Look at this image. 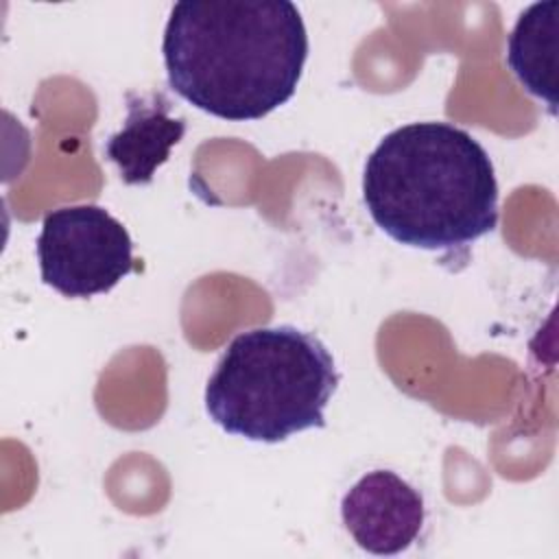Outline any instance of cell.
I'll return each instance as SVG.
<instances>
[{
  "label": "cell",
  "instance_id": "1",
  "mask_svg": "<svg viewBox=\"0 0 559 559\" xmlns=\"http://www.w3.org/2000/svg\"><path fill=\"white\" fill-rule=\"evenodd\" d=\"M162 55L168 85L183 100L223 120H260L293 98L308 33L288 0L177 2Z\"/></svg>",
  "mask_w": 559,
  "mask_h": 559
},
{
  "label": "cell",
  "instance_id": "2",
  "mask_svg": "<svg viewBox=\"0 0 559 559\" xmlns=\"http://www.w3.org/2000/svg\"><path fill=\"white\" fill-rule=\"evenodd\" d=\"M362 201L395 242L454 251L498 225V181L483 144L465 129L411 122L386 133L365 162Z\"/></svg>",
  "mask_w": 559,
  "mask_h": 559
},
{
  "label": "cell",
  "instance_id": "3",
  "mask_svg": "<svg viewBox=\"0 0 559 559\" xmlns=\"http://www.w3.org/2000/svg\"><path fill=\"white\" fill-rule=\"evenodd\" d=\"M341 373L325 343L295 325L231 338L205 386V411L225 432L280 443L325 426Z\"/></svg>",
  "mask_w": 559,
  "mask_h": 559
},
{
  "label": "cell",
  "instance_id": "4",
  "mask_svg": "<svg viewBox=\"0 0 559 559\" xmlns=\"http://www.w3.org/2000/svg\"><path fill=\"white\" fill-rule=\"evenodd\" d=\"M37 260L41 282L70 299L109 293L135 266L127 227L90 203L57 207L44 216Z\"/></svg>",
  "mask_w": 559,
  "mask_h": 559
},
{
  "label": "cell",
  "instance_id": "5",
  "mask_svg": "<svg viewBox=\"0 0 559 559\" xmlns=\"http://www.w3.org/2000/svg\"><path fill=\"white\" fill-rule=\"evenodd\" d=\"M341 520L362 550L400 555L417 542L426 522V504L408 480L391 469H373L343 496Z\"/></svg>",
  "mask_w": 559,
  "mask_h": 559
},
{
  "label": "cell",
  "instance_id": "6",
  "mask_svg": "<svg viewBox=\"0 0 559 559\" xmlns=\"http://www.w3.org/2000/svg\"><path fill=\"white\" fill-rule=\"evenodd\" d=\"M124 100L127 118L122 129L107 138L105 157L116 164L124 183L144 186L153 181L170 148L181 142L186 120L173 116V100L159 90L127 92Z\"/></svg>",
  "mask_w": 559,
  "mask_h": 559
},
{
  "label": "cell",
  "instance_id": "7",
  "mask_svg": "<svg viewBox=\"0 0 559 559\" xmlns=\"http://www.w3.org/2000/svg\"><path fill=\"white\" fill-rule=\"evenodd\" d=\"M557 52H559V2L526 7L509 39L507 66L520 85L539 98L557 116Z\"/></svg>",
  "mask_w": 559,
  "mask_h": 559
}]
</instances>
